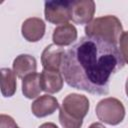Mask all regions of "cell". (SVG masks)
I'll use <instances>...</instances> for the list:
<instances>
[{"instance_id": "cell-17", "label": "cell", "mask_w": 128, "mask_h": 128, "mask_svg": "<svg viewBox=\"0 0 128 128\" xmlns=\"http://www.w3.org/2000/svg\"><path fill=\"white\" fill-rule=\"evenodd\" d=\"M39 128H58L54 123L51 122H47V123H43L42 125L39 126Z\"/></svg>"}, {"instance_id": "cell-15", "label": "cell", "mask_w": 128, "mask_h": 128, "mask_svg": "<svg viewBox=\"0 0 128 128\" xmlns=\"http://www.w3.org/2000/svg\"><path fill=\"white\" fill-rule=\"evenodd\" d=\"M119 51L124 62L128 64V31L123 32L119 39Z\"/></svg>"}, {"instance_id": "cell-6", "label": "cell", "mask_w": 128, "mask_h": 128, "mask_svg": "<svg viewBox=\"0 0 128 128\" xmlns=\"http://www.w3.org/2000/svg\"><path fill=\"white\" fill-rule=\"evenodd\" d=\"M95 13V2L92 0L71 1V20L76 24H88Z\"/></svg>"}, {"instance_id": "cell-19", "label": "cell", "mask_w": 128, "mask_h": 128, "mask_svg": "<svg viewBox=\"0 0 128 128\" xmlns=\"http://www.w3.org/2000/svg\"><path fill=\"white\" fill-rule=\"evenodd\" d=\"M125 91H126V94L128 96V78L126 80V84H125Z\"/></svg>"}, {"instance_id": "cell-11", "label": "cell", "mask_w": 128, "mask_h": 128, "mask_svg": "<svg viewBox=\"0 0 128 128\" xmlns=\"http://www.w3.org/2000/svg\"><path fill=\"white\" fill-rule=\"evenodd\" d=\"M77 39V29L70 23L57 26L52 35V40L57 46H68Z\"/></svg>"}, {"instance_id": "cell-12", "label": "cell", "mask_w": 128, "mask_h": 128, "mask_svg": "<svg viewBox=\"0 0 128 128\" xmlns=\"http://www.w3.org/2000/svg\"><path fill=\"white\" fill-rule=\"evenodd\" d=\"M37 62L36 59L28 54H21L17 56L13 61V71L19 78H25L26 76L36 73Z\"/></svg>"}, {"instance_id": "cell-1", "label": "cell", "mask_w": 128, "mask_h": 128, "mask_svg": "<svg viewBox=\"0 0 128 128\" xmlns=\"http://www.w3.org/2000/svg\"><path fill=\"white\" fill-rule=\"evenodd\" d=\"M124 63L117 45L84 36L65 52L60 71L69 86L106 95L111 76L122 69Z\"/></svg>"}, {"instance_id": "cell-10", "label": "cell", "mask_w": 128, "mask_h": 128, "mask_svg": "<svg viewBox=\"0 0 128 128\" xmlns=\"http://www.w3.org/2000/svg\"><path fill=\"white\" fill-rule=\"evenodd\" d=\"M63 76L61 71H52L43 69L40 74V83L42 91L53 94L59 92L63 87Z\"/></svg>"}, {"instance_id": "cell-14", "label": "cell", "mask_w": 128, "mask_h": 128, "mask_svg": "<svg viewBox=\"0 0 128 128\" xmlns=\"http://www.w3.org/2000/svg\"><path fill=\"white\" fill-rule=\"evenodd\" d=\"M16 74L9 68L1 69V93L4 97H11L16 92Z\"/></svg>"}, {"instance_id": "cell-20", "label": "cell", "mask_w": 128, "mask_h": 128, "mask_svg": "<svg viewBox=\"0 0 128 128\" xmlns=\"http://www.w3.org/2000/svg\"><path fill=\"white\" fill-rule=\"evenodd\" d=\"M15 128H19V127H18V126H16V127H15Z\"/></svg>"}, {"instance_id": "cell-13", "label": "cell", "mask_w": 128, "mask_h": 128, "mask_svg": "<svg viewBox=\"0 0 128 128\" xmlns=\"http://www.w3.org/2000/svg\"><path fill=\"white\" fill-rule=\"evenodd\" d=\"M42 91L41 83H40V74L33 73L22 80V93L28 99L36 98L40 95Z\"/></svg>"}, {"instance_id": "cell-18", "label": "cell", "mask_w": 128, "mask_h": 128, "mask_svg": "<svg viewBox=\"0 0 128 128\" xmlns=\"http://www.w3.org/2000/svg\"><path fill=\"white\" fill-rule=\"evenodd\" d=\"M89 128H106L104 125H102L101 123H98V122H95V123H92Z\"/></svg>"}, {"instance_id": "cell-9", "label": "cell", "mask_w": 128, "mask_h": 128, "mask_svg": "<svg viewBox=\"0 0 128 128\" xmlns=\"http://www.w3.org/2000/svg\"><path fill=\"white\" fill-rule=\"evenodd\" d=\"M58 108H59L58 100L55 97L47 95V94L38 97L31 105L32 113L38 118L51 115Z\"/></svg>"}, {"instance_id": "cell-5", "label": "cell", "mask_w": 128, "mask_h": 128, "mask_svg": "<svg viewBox=\"0 0 128 128\" xmlns=\"http://www.w3.org/2000/svg\"><path fill=\"white\" fill-rule=\"evenodd\" d=\"M45 19L53 24H66L71 20V1H46Z\"/></svg>"}, {"instance_id": "cell-7", "label": "cell", "mask_w": 128, "mask_h": 128, "mask_svg": "<svg viewBox=\"0 0 128 128\" xmlns=\"http://www.w3.org/2000/svg\"><path fill=\"white\" fill-rule=\"evenodd\" d=\"M64 55H65L64 48L57 46L55 44L48 45L43 50L41 55V62L43 69L60 71Z\"/></svg>"}, {"instance_id": "cell-16", "label": "cell", "mask_w": 128, "mask_h": 128, "mask_svg": "<svg viewBox=\"0 0 128 128\" xmlns=\"http://www.w3.org/2000/svg\"><path fill=\"white\" fill-rule=\"evenodd\" d=\"M17 124L11 116L5 114L0 115V128H15Z\"/></svg>"}, {"instance_id": "cell-2", "label": "cell", "mask_w": 128, "mask_h": 128, "mask_svg": "<svg viewBox=\"0 0 128 128\" xmlns=\"http://www.w3.org/2000/svg\"><path fill=\"white\" fill-rule=\"evenodd\" d=\"M89 111V100L77 93L67 95L59 111V122L63 128H81L83 118Z\"/></svg>"}, {"instance_id": "cell-4", "label": "cell", "mask_w": 128, "mask_h": 128, "mask_svg": "<svg viewBox=\"0 0 128 128\" xmlns=\"http://www.w3.org/2000/svg\"><path fill=\"white\" fill-rule=\"evenodd\" d=\"M98 119L109 125H118L125 117V108L122 102L116 98L108 97L98 102L96 106Z\"/></svg>"}, {"instance_id": "cell-8", "label": "cell", "mask_w": 128, "mask_h": 128, "mask_svg": "<svg viewBox=\"0 0 128 128\" xmlns=\"http://www.w3.org/2000/svg\"><path fill=\"white\" fill-rule=\"evenodd\" d=\"M21 32L23 37L29 42H37L45 34V23L41 18L32 17L22 23Z\"/></svg>"}, {"instance_id": "cell-3", "label": "cell", "mask_w": 128, "mask_h": 128, "mask_svg": "<svg viewBox=\"0 0 128 128\" xmlns=\"http://www.w3.org/2000/svg\"><path fill=\"white\" fill-rule=\"evenodd\" d=\"M86 36L100 38L116 45L123 33L120 20L114 15H106L93 19L85 26Z\"/></svg>"}]
</instances>
